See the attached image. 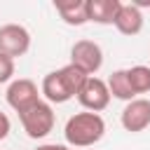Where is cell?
Listing matches in <instances>:
<instances>
[{
    "label": "cell",
    "instance_id": "cell-9",
    "mask_svg": "<svg viewBox=\"0 0 150 150\" xmlns=\"http://www.w3.org/2000/svg\"><path fill=\"white\" fill-rule=\"evenodd\" d=\"M112 26H115L122 35H138V33L143 30V12H141V7H138V5H127V2H122Z\"/></svg>",
    "mask_w": 150,
    "mask_h": 150
},
{
    "label": "cell",
    "instance_id": "cell-14",
    "mask_svg": "<svg viewBox=\"0 0 150 150\" xmlns=\"http://www.w3.org/2000/svg\"><path fill=\"white\" fill-rule=\"evenodd\" d=\"M12 75H14V59H9V56L0 54V84L9 82V80H12Z\"/></svg>",
    "mask_w": 150,
    "mask_h": 150
},
{
    "label": "cell",
    "instance_id": "cell-5",
    "mask_svg": "<svg viewBox=\"0 0 150 150\" xmlns=\"http://www.w3.org/2000/svg\"><path fill=\"white\" fill-rule=\"evenodd\" d=\"M30 49V33L21 23H5L0 26V54L16 59Z\"/></svg>",
    "mask_w": 150,
    "mask_h": 150
},
{
    "label": "cell",
    "instance_id": "cell-2",
    "mask_svg": "<svg viewBox=\"0 0 150 150\" xmlns=\"http://www.w3.org/2000/svg\"><path fill=\"white\" fill-rule=\"evenodd\" d=\"M105 134V122L98 112H75L68 117L63 136L66 143L73 148H91L96 145Z\"/></svg>",
    "mask_w": 150,
    "mask_h": 150
},
{
    "label": "cell",
    "instance_id": "cell-15",
    "mask_svg": "<svg viewBox=\"0 0 150 150\" xmlns=\"http://www.w3.org/2000/svg\"><path fill=\"white\" fill-rule=\"evenodd\" d=\"M9 129H12V122H9V117H7L5 112H0V141L9 136Z\"/></svg>",
    "mask_w": 150,
    "mask_h": 150
},
{
    "label": "cell",
    "instance_id": "cell-4",
    "mask_svg": "<svg viewBox=\"0 0 150 150\" xmlns=\"http://www.w3.org/2000/svg\"><path fill=\"white\" fill-rule=\"evenodd\" d=\"M70 63L84 70L89 77L96 75L103 66V49L94 40H77L70 47Z\"/></svg>",
    "mask_w": 150,
    "mask_h": 150
},
{
    "label": "cell",
    "instance_id": "cell-12",
    "mask_svg": "<svg viewBox=\"0 0 150 150\" xmlns=\"http://www.w3.org/2000/svg\"><path fill=\"white\" fill-rule=\"evenodd\" d=\"M108 91H110V96H115V98H120V101H134L136 98V94H134V89H131V84H129V80H127V70H115L110 77H108Z\"/></svg>",
    "mask_w": 150,
    "mask_h": 150
},
{
    "label": "cell",
    "instance_id": "cell-1",
    "mask_svg": "<svg viewBox=\"0 0 150 150\" xmlns=\"http://www.w3.org/2000/svg\"><path fill=\"white\" fill-rule=\"evenodd\" d=\"M87 80H89V75L84 70H80L73 63H66L63 68L52 70L42 77L40 94H45V98L49 103H66L80 94V89L84 87Z\"/></svg>",
    "mask_w": 150,
    "mask_h": 150
},
{
    "label": "cell",
    "instance_id": "cell-8",
    "mask_svg": "<svg viewBox=\"0 0 150 150\" xmlns=\"http://www.w3.org/2000/svg\"><path fill=\"white\" fill-rule=\"evenodd\" d=\"M122 127L131 134L145 131L150 127V101L148 98H134L122 110Z\"/></svg>",
    "mask_w": 150,
    "mask_h": 150
},
{
    "label": "cell",
    "instance_id": "cell-7",
    "mask_svg": "<svg viewBox=\"0 0 150 150\" xmlns=\"http://www.w3.org/2000/svg\"><path fill=\"white\" fill-rule=\"evenodd\" d=\"M38 101H40V89H38V84L33 80L19 77V80L9 82V87H7V103H9V108H14L16 112H23L30 105H35Z\"/></svg>",
    "mask_w": 150,
    "mask_h": 150
},
{
    "label": "cell",
    "instance_id": "cell-16",
    "mask_svg": "<svg viewBox=\"0 0 150 150\" xmlns=\"http://www.w3.org/2000/svg\"><path fill=\"white\" fill-rule=\"evenodd\" d=\"M35 150H70V148L61 145V143H45V145H38Z\"/></svg>",
    "mask_w": 150,
    "mask_h": 150
},
{
    "label": "cell",
    "instance_id": "cell-17",
    "mask_svg": "<svg viewBox=\"0 0 150 150\" xmlns=\"http://www.w3.org/2000/svg\"><path fill=\"white\" fill-rule=\"evenodd\" d=\"M141 5H145V7H150V2H141ZM141 5H138V7H141Z\"/></svg>",
    "mask_w": 150,
    "mask_h": 150
},
{
    "label": "cell",
    "instance_id": "cell-6",
    "mask_svg": "<svg viewBox=\"0 0 150 150\" xmlns=\"http://www.w3.org/2000/svg\"><path fill=\"white\" fill-rule=\"evenodd\" d=\"M77 101H80V105H82L87 112H101V110H105L108 103H110L108 84H105L101 77L91 75V77L84 82V87L80 89Z\"/></svg>",
    "mask_w": 150,
    "mask_h": 150
},
{
    "label": "cell",
    "instance_id": "cell-3",
    "mask_svg": "<svg viewBox=\"0 0 150 150\" xmlns=\"http://www.w3.org/2000/svg\"><path fill=\"white\" fill-rule=\"evenodd\" d=\"M19 120H21V127L28 134V138H45L54 129V122H56L54 108L47 101H38L28 110L19 112Z\"/></svg>",
    "mask_w": 150,
    "mask_h": 150
},
{
    "label": "cell",
    "instance_id": "cell-13",
    "mask_svg": "<svg viewBox=\"0 0 150 150\" xmlns=\"http://www.w3.org/2000/svg\"><path fill=\"white\" fill-rule=\"evenodd\" d=\"M127 80L134 89V94H148L150 91V68L148 66H131L127 68Z\"/></svg>",
    "mask_w": 150,
    "mask_h": 150
},
{
    "label": "cell",
    "instance_id": "cell-11",
    "mask_svg": "<svg viewBox=\"0 0 150 150\" xmlns=\"http://www.w3.org/2000/svg\"><path fill=\"white\" fill-rule=\"evenodd\" d=\"M59 16L68 23V26H82L87 23V0H56L54 2Z\"/></svg>",
    "mask_w": 150,
    "mask_h": 150
},
{
    "label": "cell",
    "instance_id": "cell-10",
    "mask_svg": "<svg viewBox=\"0 0 150 150\" xmlns=\"http://www.w3.org/2000/svg\"><path fill=\"white\" fill-rule=\"evenodd\" d=\"M120 0H87V19L94 23H115V16L120 12Z\"/></svg>",
    "mask_w": 150,
    "mask_h": 150
}]
</instances>
